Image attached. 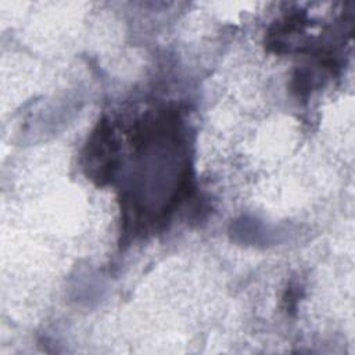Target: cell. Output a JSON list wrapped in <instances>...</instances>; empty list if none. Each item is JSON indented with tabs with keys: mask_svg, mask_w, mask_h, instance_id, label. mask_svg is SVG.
Listing matches in <instances>:
<instances>
[{
	"mask_svg": "<svg viewBox=\"0 0 355 355\" xmlns=\"http://www.w3.org/2000/svg\"><path fill=\"white\" fill-rule=\"evenodd\" d=\"M86 168L87 175L97 184L108 183L118 165L116 143L114 140L112 128L107 119H101L93 130L86 146Z\"/></svg>",
	"mask_w": 355,
	"mask_h": 355,
	"instance_id": "obj_1",
	"label": "cell"
}]
</instances>
